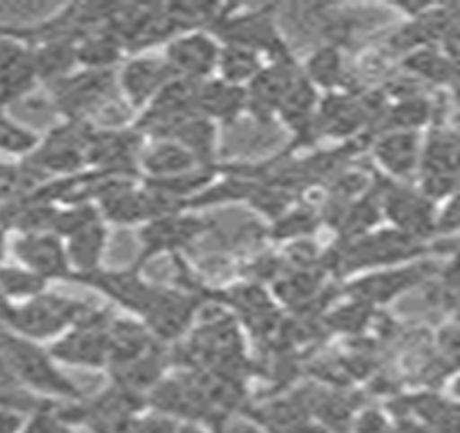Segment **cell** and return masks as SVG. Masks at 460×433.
<instances>
[{"mask_svg": "<svg viewBox=\"0 0 460 433\" xmlns=\"http://www.w3.org/2000/svg\"><path fill=\"white\" fill-rule=\"evenodd\" d=\"M0 356L7 362L15 382L35 397L55 401V403L83 397L76 383L52 360L48 347H41L40 342L0 328Z\"/></svg>", "mask_w": 460, "mask_h": 433, "instance_id": "cell-1", "label": "cell"}, {"mask_svg": "<svg viewBox=\"0 0 460 433\" xmlns=\"http://www.w3.org/2000/svg\"><path fill=\"white\" fill-rule=\"evenodd\" d=\"M48 87H50L52 104L63 115V120L84 122V124H91L95 115L109 109L119 98L115 69L76 68Z\"/></svg>", "mask_w": 460, "mask_h": 433, "instance_id": "cell-2", "label": "cell"}, {"mask_svg": "<svg viewBox=\"0 0 460 433\" xmlns=\"http://www.w3.org/2000/svg\"><path fill=\"white\" fill-rule=\"evenodd\" d=\"M91 308L93 306L83 299L58 295L48 288L46 293L29 299V302L15 303L4 329L41 345V342H52L66 334Z\"/></svg>", "mask_w": 460, "mask_h": 433, "instance_id": "cell-3", "label": "cell"}, {"mask_svg": "<svg viewBox=\"0 0 460 433\" xmlns=\"http://www.w3.org/2000/svg\"><path fill=\"white\" fill-rule=\"evenodd\" d=\"M112 312L109 308H91L84 317L48 345L52 360L58 366L106 371L109 368V325Z\"/></svg>", "mask_w": 460, "mask_h": 433, "instance_id": "cell-4", "label": "cell"}, {"mask_svg": "<svg viewBox=\"0 0 460 433\" xmlns=\"http://www.w3.org/2000/svg\"><path fill=\"white\" fill-rule=\"evenodd\" d=\"M91 126L93 124L63 120L46 137L40 139L33 154L24 158V163L46 180L80 174V171L87 169Z\"/></svg>", "mask_w": 460, "mask_h": 433, "instance_id": "cell-5", "label": "cell"}, {"mask_svg": "<svg viewBox=\"0 0 460 433\" xmlns=\"http://www.w3.org/2000/svg\"><path fill=\"white\" fill-rule=\"evenodd\" d=\"M135 126H91L87 146V169L121 178H138V157L143 143Z\"/></svg>", "mask_w": 460, "mask_h": 433, "instance_id": "cell-6", "label": "cell"}, {"mask_svg": "<svg viewBox=\"0 0 460 433\" xmlns=\"http://www.w3.org/2000/svg\"><path fill=\"white\" fill-rule=\"evenodd\" d=\"M115 78L121 103H126L137 113H141L163 92L164 85L175 77L171 74L163 55L138 52V55H132L126 61H121V66L115 69Z\"/></svg>", "mask_w": 460, "mask_h": 433, "instance_id": "cell-7", "label": "cell"}, {"mask_svg": "<svg viewBox=\"0 0 460 433\" xmlns=\"http://www.w3.org/2000/svg\"><path fill=\"white\" fill-rule=\"evenodd\" d=\"M37 85L33 48L12 26H0V109L26 98Z\"/></svg>", "mask_w": 460, "mask_h": 433, "instance_id": "cell-8", "label": "cell"}, {"mask_svg": "<svg viewBox=\"0 0 460 433\" xmlns=\"http://www.w3.org/2000/svg\"><path fill=\"white\" fill-rule=\"evenodd\" d=\"M13 263L26 266L50 284L55 280H72L66 243L55 232H26L13 234L9 243Z\"/></svg>", "mask_w": 460, "mask_h": 433, "instance_id": "cell-9", "label": "cell"}, {"mask_svg": "<svg viewBox=\"0 0 460 433\" xmlns=\"http://www.w3.org/2000/svg\"><path fill=\"white\" fill-rule=\"evenodd\" d=\"M218 55H221V46L212 35L203 31H186V33L171 37L163 59L175 78L203 83L217 72Z\"/></svg>", "mask_w": 460, "mask_h": 433, "instance_id": "cell-10", "label": "cell"}, {"mask_svg": "<svg viewBox=\"0 0 460 433\" xmlns=\"http://www.w3.org/2000/svg\"><path fill=\"white\" fill-rule=\"evenodd\" d=\"M458 143L447 132H432L426 146H421L420 176L421 195L428 200H447L456 195L458 185Z\"/></svg>", "mask_w": 460, "mask_h": 433, "instance_id": "cell-11", "label": "cell"}, {"mask_svg": "<svg viewBox=\"0 0 460 433\" xmlns=\"http://www.w3.org/2000/svg\"><path fill=\"white\" fill-rule=\"evenodd\" d=\"M195 310L197 299H192L189 293L156 286L152 302L138 320L163 345V342L181 338L189 331Z\"/></svg>", "mask_w": 460, "mask_h": 433, "instance_id": "cell-12", "label": "cell"}, {"mask_svg": "<svg viewBox=\"0 0 460 433\" xmlns=\"http://www.w3.org/2000/svg\"><path fill=\"white\" fill-rule=\"evenodd\" d=\"M76 282L102 293V295L109 297L112 303L124 308L126 312H130L132 317L137 319L143 317L149 302H152L154 293H156V284L143 280L138 266H132V269L124 271L100 269L87 277H80Z\"/></svg>", "mask_w": 460, "mask_h": 433, "instance_id": "cell-13", "label": "cell"}, {"mask_svg": "<svg viewBox=\"0 0 460 433\" xmlns=\"http://www.w3.org/2000/svg\"><path fill=\"white\" fill-rule=\"evenodd\" d=\"M203 230V223L199 219L184 217L180 212H171V215L152 219L146 226L138 230V237H141V260L135 266L141 269L149 258L158 254H167L178 248L189 245L192 239H197Z\"/></svg>", "mask_w": 460, "mask_h": 433, "instance_id": "cell-14", "label": "cell"}, {"mask_svg": "<svg viewBox=\"0 0 460 433\" xmlns=\"http://www.w3.org/2000/svg\"><path fill=\"white\" fill-rule=\"evenodd\" d=\"M385 212L400 234L420 240L435 232V208L426 195L406 189H392L385 195Z\"/></svg>", "mask_w": 460, "mask_h": 433, "instance_id": "cell-15", "label": "cell"}, {"mask_svg": "<svg viewBox=\"0 0 460 433\" xmlns=\"http://www.w3.org/2000/svg\"><path fill=\"white\" fill-rule=\"evenodd\" d=\"M298 69L292 66L290 59H279L272 68H261V72L244 87L247 92V109L253 115L266 117L275 115L279 104L290 89L292 80L296 78Z\"/></svg>", "mask_w": 460, "mask_h": 433, "instance_id": "cell-16", "label": "cell"}, {"mask_svg": "<svg viewBox=\"0 0 460 433\" xmlns=\"http://www.w3.org/2000/svg\"><path fill=\"white\" fill-rule=\"evenodd\" d=\"M63 243H66L67 260L74 274L72 280H80V277L104 269L102 263H104L106 248H109V226L102 219H95L87 226L67 234Z\"/></svg>", "mask_w": 460, "mask_h": 433, "instance_id": "cell-17", "label": "cell"}, {"mask_svg": "<svg viewBox=\"0 0 460 433\" xmlns=\"http://www.w3.org/2000/svg\"><path fill=\"white\" fill-rule=\"evenodd\" d=\"M374 158L394 178H413L420 171L421 139L417 131H387L374 143Z\"/></svg>", "mask_w": 460, "mask_h": 433, "instance_id": "cell-18", "label": "cell"}, {"mask_svg": "<svg viewBox=\"0 0 460 433\" xmlns=\"http://www.w3.org/2000/svg\"><path fill=\"white\" fill-rule=\"evenodd\" d=\"M197 169L201 165L173 139H154L149 146H143L138 157V176L143 180H167Z\"/></svg>", "mask_w": 460, "mask_h": 433, "instance_id": "cell-19", "label": "cell"}, {"mask_svg": "<svg viewBox=\"0 0 460 433\" xmlns=\"http://www.w3.org/2000/svg\"><path fill=\"white\" fill-rule=\"evenodd\" d=\"M218 33H223L225 41L232 46H243L249 50L260 52L270 50L275 55H281L283 44L275 33V24L270 23L269 15H240V18H225L218 20Z\"/></svg>", "mask_w": 460, "mask_h": 433, "instance_id": "cell-20", "label": "cell"}, {"mask_svg": "<svg viewBox=\"0 0 460 433\" xmlns=\"http://www.w3.org/2000/svg\"><path fill=\"white\" fill-rule=\"evenodd\" d=\"M160 342L149 334V329L135 317H115L109 325V368L128 365L137 357L146 356ZM106 368V371H109Z\"/></svg>", "mask_w": 460, "mask_h": 433, "instance_id": "cell-21", "label": "cell"}, {"mask_svg": "<svg viewBox=\"0 0 460 433\" xmlns=\"http://www.w3.org/2000/svg\"><path fill=\"white\" fill-rule=\"evenodd\" d=\"M247 109V92L244 87L225 83L221 78H208L197 92V111L208 120L234 122Z\"/></svg>", "mask_w": 460, "mask_h": 433, "instance_id": "cell-22", "label": "cell"}, {"mask_svg": "<svg viewBox=\"0 0 460 433\" xmlns=\"http://www.w3.org/2000/svg\"><path fill=\"white\" fill-rule=\"evenodd\" d=\"M126 57V48L109 26L84 35L76 44V66L83 69H117Z\"/></svg>", "mask_w": 460, "mask_h": 433, "instance_id": "cell-23", "label": "cell"}, {"mask_svg": "<svg viewBox=\"0 0 460 433\" xmlns=\"http://www.w3.org/2000/svg\"><path fill=\"white\" fill-rule=\"evenodd\" d=\"M173 141H178L181 148H186L195 157L201 167H208L217 154V124L201 113L186 117L181 124L171 132Z\"/></svg>", "mask_w": 460, "mask_h": 433, "instance_id": "cell-24", "label": "cell"}, {"mask_svg": "<svg viewBox=\"0 0 460 433\" xmlns=\"http://www.w3.org/2000/svg\"><path fill=\"white\" fill-rule=\"evenodd\" d=\"M421 274L415 269H395V271H383V274L361 277V280L352 282L350 293L357 299H363V302H389V299L398 295V293L406 291L409 286H413L420 282Z\"/></svg>", "mask_w": 460, "mask_h": 433, "instance_id": "cell-25", "label": "cell"}, {"mask_svg": "<svg viewBox=\"0 0 460 433\" xmlns=\"http://www.w3.org/2000/svg\"><path fill=\"white\" fill-rule=\"evenodd\" d=\"M281 120L288 126H292L294 131L301 132L314 122L315 117V87L309 83L307 77L303 72L296 74V78L292 80L290 89L283 95L279 111Z\"/></svg>", "mask_w": 460, "mask_h": 433, "instance_id": "cell-26", "label": "cell"}, {"mask_svg": "<svg viewBox=\"0 0 460 433\" xmlns=\"http://www.w3.org/2000/svg\"><path fill=\"white\" fill-rule=\"evenodd\" d=\"M261 59L255 50L243 46L225 44L218 55V78L236 87H247V85L261 72Z\"/></svg>", "mask_w": 460, "mask_h": 433, "instance_id": "cell-27", "label": "cell"}, {"mask_svg": "<svg viewBox=\"0 0 460 433\" xmlns=\"http://www.w3.org/2000/svg\"><path fill=\"white\" fill-rule=\"evenodd\" d=\"M409 410H413L415 420L432 433H458V408L447 399L420 394L409 401Z\"/></svg>", "mask_w": 460, "mask_h": 433, "instance_id": "cell-28", "label": "cell"}, {"mask_svg": "<svg viewBox=\"0 0 460 433\" xmlns=\"http://www.w3.org/2000/svg\"><path fill=\"white\" fill-rule=\"evenodd\" d=\"M50 284L40 277L33 271H29L26 266L18 263H4L0 265V291L3 295L13 303L29 302L41 293H46Z\"/></svg>", "mask_w": 460, "mask_h": 433, "instance_id": "cell-29", "label": "cell"}, {"mask_svg": "<svg viewBox=\"0 0 460 433\" xmlns=\"http://www.w3.org/2000/svg\"><path fill=\"white\" fill-rule=\"evenodd\" d=\"M40 135L31 131L29 126L20 124L13 117L7 115V111L0 109V154L12 158H29L33 149L40 143Z\"/></svg>", "mask_w": 460, "mask_h": 433, "instance_id": "cell-30", "label": "cell"}, {"mask_svg": "<svg viewBox=\"0 0 460 433\" xmlns=\"http://www.w3.org/2000/svg\"><path fill=\"white\" fill-rule=\"evenodd\" d=\"M320 122L331 135H346L361 124V106L346 98H331L326 104L323 103Z\"/></svg>", "mask_w": 460, "mask_h": 433, "instance_id": "cell-31", "label": "cell"}, {"mask_svg": "<svg viewBox=\"0 0 460 433\" xmlns=\"http://www.w3.org/2000/svg\"><path fill=\"white\" fill-rule=\"evenodd\" d=\"M46 403H50V401L35 397V394H31L29 390H24L18 382H15L7 362L0 356V405H9V408L31 414V411L41 408V405Z\"/></svg>", "mask_w": 460, "mask_h": 433, "instance_id": "cell-32", "label": "cell"}, {"mask_svg": "<svg viewBox=\"0 0 460 433\" xmlns=\"http://www.w3.org/2000/svg\"><path fill=\"white\" fill-rule=\"evenodd\" d=\"M305 77L309 83L323 85V87H335L341 78V57L335 48H323L309 59L307 68H305Z\"/></svg>", "mask_w": 460, "mask_h": 433, "instance_id": "cell-33", "label": "cell"}, {"mask_svg": "<svg viewBox=\"0 0 460 433\" xmlns=\"http://www.w3.org/2000/svg\"><path fill=\"white\" fill-rule=\"evenodd\" d=\"M406 68L413 69L420 77L447 83L449 77L456 74V61H452L447 55H438L437 50H417L406 59Z\"/></svg>", "mask_w": 460, "mask_h": 433, "instance_id": "cell-34", "label": "cell"}, {"mask_svg": "<svg viewBox=\"0 0 460 433\" xmlns=\"http://www.w3.org/2000/svg\"><path fill=\"white\" fill-rule=\"evenodd\" d=\"M20 433H76V427L69 425L58 411V403L50 401V403L26 414Z\"/></svg>", "mask_w": 460, "mask_h": 433, "instance_id": "cell-35", "label": "cell"}, {"mask_svg": "<svg viewBox=\"0 0 460 433\" xmlns=\"http://www.w3.org/2000/svg\"><path fill=\"white\" fill-rule=\"evenodd\" d=\"M175 429H178V420L158 414V411L146 410L128 420L119 433H175Z\"/></svg>", "mask_w": 460, "mask_h": 433, "instance_id": "cell-36", "label": "cell"}, {"mask_svg": "<svg viewBox=\"0 0 460 433\" xmlns=\"http://www.w3.org/2000/svg\"><path fill=\"white\" fill-rule=\"evenodd\" d=\"M24 419V411L9 408V405H0V433H20Z\"/></svg>", "mask_w": 460, "mask_h": 433, "instance_id": "cell-37", "label": "cell"}, {"mask_svg": "<svg viewBox=\"0 0 460 433\" xmlns=\"http://www.w3.org/2000/svg\"><path fill=\"white\" fill-rule=\"evenodd\" d=\"M221 433H266L258 422L251 420H223Z\"/></svg>", "mask_w": 460, "mask_h": 433, "instance_id": "cell-38", "label": "cell"}, {"mask_svg": "<svg viewBox=\"0 0 460 433\" xmlns=\"http://www.w3.org/2000/svg\"><path fill=\"white\" fill-rule=\"evenodd\" d=\"M12 310H13V303L3 295V291H0V328H7L9 317H12Z\"/></svg>", "mask_w": 460, "mask_h": 433, "instance_id": "cell-39", "label": "cell"}, {"mask_svg": "<svg viewBox=\"0 0 460 433\" xmlns=\"http://www.w3.org/2000/svg\"><path fill=\"white\" fill-rule=\"evenodd\" d=\"M9 243H12V234L7 232L3 226H0V265L7 263L9 256Z\"/></svg>", "mask_w": 460, "mask_h": 433, "instance_id": "cell-40", "label": "cell"}, {"mask_svg": "<svg viewBox=\"0 0 460 433\" xmlns=\"http://www.w3.org/2000/svg\"><path fill=\"white\" fill-rule=\"evenodd\" d=\"M175 433H203V431L197 422H178V429H175Z\"/></svg>", "mask_w": 460, "mask_h": 433, "instance_id": "cell-41", "label": "cell"}]
</instances>
